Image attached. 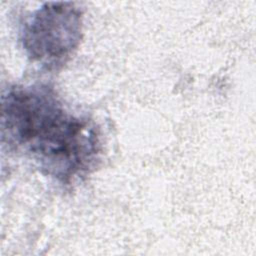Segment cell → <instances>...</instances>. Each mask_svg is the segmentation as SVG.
<instances>
[{
	"label": "cell",
	"mask_w": 256,
	"mask_h": 256,
	"mask_svg": "<svg viewBox=\"0 0 256 256\" xmlns=\"http://www.w3.org/2000/svg\"><path fill=\"white\" fill-rule=\"evenodd\" d=\"M2 140L62 184L86 176L101 144L94 124L65 109L53 88L13 86L2 96Z\"/></svg>",
	"instance_id": "6da1fadb"
},
{
	"label": "cell",
	"mask_w": 256,
	"mask_h": 256,
	"mask_svg": "<svg viewBox=\"0 0 256 256\" xmlns=\"http://www.w3.org/2000/svg\"><path fill=\"white\" fill-rule=\"evenodd\" d=\"M20 42L41 67L57 70L74 55L82 39V12L71 2H50L21 25Z\"/></svg>",
	"instance_id": "7a4b0ae2"
}]
</instances>
